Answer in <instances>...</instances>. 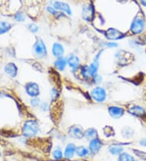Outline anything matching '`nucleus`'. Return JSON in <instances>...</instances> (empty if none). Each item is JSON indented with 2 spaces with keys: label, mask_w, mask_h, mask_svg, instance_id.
Here are the masks:
<instances>
[{
  "label": "nucleus",
  "mask_w": 146,
  "mask_h": 161,
  "mask_svg": "<svg viewBox=\"0 0 146 161\" xmlns=\"http://www.w3.org/2000/svg\"><path fill=\"white\" fill-rule=\"evenodd\" d=\"M53 157L55 158V159H61L62 158V152L61 149L57 148L55 151H53Z\"/></svg>",
  "instance_id": "24"
},
{
  "label": "nucleus",
  "mask_w": 146,
  "mask_h": 161,
  "mask_svg": "<svg viewBox=\"0 0 146 161\" xmlns=\"http://www.w3.org/2000/svg\"><path fill=\"white\" fill-rule=\"evenodd\" d=\"M15 20H16V21L23 22L25 20V16H24V15L23 14V12H19L16 14V16H15Z\"/></svg>",
  "instance_id": "26"
},
{
  "label": "nucleus",
  "mask_w": 146,
  "mask_h": 161,
  "mask_svg": "<svg viewBox=\"0 0 146 161\" xmlns=\"http://www.w3.org/2000/svg\"><path fill=\"white\" fill-rule=\"evenodd\" d=\"M68 135L75 139H81L84 137V132L80 125H72L68 129Z\"/></svg>",
  "instance_id": "5"
},
{
  "label": "nucleus",
  "mask_w": 146,
  "mask_h": 161,
  "mask_svg": "<svg viewBox=\"0 0 146 161\" xmlns=\"http://www.w3.org/2000/svg\"><path fill=\"white\" fill-rule=\"evenodd\" d=\"M105 36L110 40H118L123 37V34L115 29H110L105 33Z\"/></svg>",
  "instance_id": "14"
},
{
  "label": "nucleus",
  "mask_w": 146,
  "mask_h": 161,
  "mask_svg": "<svg viewBox=\"0 0 146 161\" xmlns=\"http://www.w3.org/2000/svg\"><path fill=\"white\" fill-rule=\"evenodd\" d=\"M140 144L144 146V147H146V139H142L141 141H140Z\"/></svg>",
  "instance_id": "32"
},
{
  "label": "nucleus",
  "mask_w": 146,
  "mask_h": 161,
  "mask_svg": "<svg viewBox=\"0 0 146 161\" xmlns=\"http://www.w3.org/2000/svg\"><path fill=\"white\" fill-rule=\"evenodd\" d=\"M108 112L113 119H119L124 114V109L118 106H111L108 108Z\"/></svg>",
  "instance_id": "8"
},
{
  "label": "nucleus",
  "mask_w": 146,
  "mask_h": 161,
  "mask_svg": "<svg viewBox=\"0 0 146 161\" xmlns=\"http://www.w3.org/2000/svg\"><path fill=\"white\" fill-rule=\"evenodd\" d=\"M106 46L110 48H114V47H116L118 46V44L115 43V42H110L106 44Z\"/></svg>",
  "instance_id": "31"
},
{
  "label": "nucleus",
  "mask_w": 146,
  "mask_h": 161,
  "mask_svg": "<svg viewBox=\"0 0 146 161\" xmlns=\"http://www.w3.org/2000/svg\"><path fill=\"white\" fill-rule=\"evenodd\" d=\"M122 134H123V135L124 138H131V137L133 135V131L132 130V129H131V128L126 127L123 130V131H122Z\"/></svg>",
  "instance_id": "23"
},
{
  "label": "nucleus",
  "mask_w": 146,
  "mask_h": 161,
  "mask_svg": "<svg viewBox=\"0 0 146 161\" xmlns=\"http://www.w3.org/2000/svg\"><path fill=\"white\" fill-rule=\"evenodd\" d=\"M34 55L38 58H42L47 55V50L44 42L41 40H37L33 46Z\"/></svg>",
  "instance_id": "4"
},
{
  "label": "nucleus",
  "mask_w": 146,
  "mask_h": 161,
  "mask_svg": "<svg viewBox=\"0 0 146 161\" xmlns=\"http://www.w3.org/2000/svg\"><path fill=\"white\" fill-rule=\"evenodd\" d=\"M12 28V25L6 21H0V34H3L9 31Z\"/></svg>",
  "instance_id": "19"
},
{
  "label": "nucleus",
  "mask_w": 146,
  "mask_h": 161,
  "mask_svg": "<svg viewBox=\"0 0 146 161\" xmlns=\"http://www.w3.org/2000/svg\"><path fill=\"white\" fill-rule=\"evenodd\" d=\"M76 147L73 143L68 144L65 148L64 151V156L67 159H71L74 156L75 153H76Z\"/></svg>",
  "instance_id": "15"
},
{
  "label": "nucleus",
  "mask_w": 146,
  "mask_h": 161,
  "mask_svg": "<svg viewBox=\"0 0 146 161\" xmlns=\"http://www.w3.org/2000/svg\"><path fill=\"white\" fill-rule=\"evenodd\" d=\"M140 3L142 4L143 6L146 7V0H140Z\"/></svg>",
  "instance_id": "33"
},
{
  "label": "nucleus",
  "mask_w": 146,
  "mask_h": 161,
  "mask_svg": "<svg viewBox=\"0 0 146 161\" xmlns=\"http://www.w3.org/2000/svg\"><path fill=\"white\" fill-rule=\"evenodd\" d=\"M5 72L11 77H16L17 74V68L14 64L9 63L5 66Z\"/></svg>",
  "instance_id": "16"
},
{
  "label": "nucleus",
  "mask_w": 146,
  "mask_h": 161,
  "mask_svg": "<svg viewBox=\"0 0 146 161\" xmlns=\"http://www.w3.org/2000/svg\"><path fill=\"white\" fill-rule=\"evenodd\" d=\"M49 109H50V107H49L48 103H44L41 105V110L42 112H47Z\"/></svg>",
  "instance_id": "29"
},
{
  "label": "nucleus",
  "mask_w": 146,
  "mask_h": 161,
  "mask_svg": "<svg viewBox=\"0 0 146 161\" xmlns=\"http://www.w3.org/2000/svg\"><path fill=\"white\" fill-rule=\"evenodd\" d=\"M25 90L29 96L36 98L40 94V87L35 82H29L25 86Z\"/></svg>",
  "instance_id": "7"
},
{
  "label": "nucleus",
  "mask_w": 146,
  "mask_h": 161,
  "mask_svg": "<svg viewBox=\"0 0 146 161\" xmlns=\"http://www.w3.org/2000/svg\"><path fill=\"white\" fill-rule=\"evenodd\" d=\"M28 28H29V30H30L32 33H37V32L38 31V27L35 24H29Z\"/></svg>",
  "instance_id": "28"
},
{
  "label": "nucleus",
  "mask_w": 146,
  "mask_h": 161,
  "mask_svg": "<svg viewBox=\"0 0 146 161\" xmlns=\"http://www.w3.org/2000/svg\"><path fill=\"white\" fill-rule=\"evenodd\" d=\"M144 26H145V24L142 18L140 16H136L132 23L131 31L134 34H139L144 30Z\"/></svg>",
  "instance_id": "3"
},
{
  "label": "nucleus",
  "mask_w": 146,
  "mask_h": 161,
  "mask_svg": "<svg viewBox=\"0 0 146 161\" xmlns=\"http://www.w3.org/2000/svg\"><path fill=\"white\" fill-rule=\"evenodd\" d=\"M58 91H57V89L52 88L51 91V98L52 99V101H56L58 98Z\"/></svg>",
  "instance_id": "25"
},
{
  "label": "nucleus",
  "mask_w": 146,
  "mask_h": 161,
  "mask_svg": "<svg viewBox=\"0 0 146 161\" xmlns=\"http://www.w3.org/2000/svg\"><path fill=\"white\" fill-rule=\"evenodd\" d=\"M52 6L57 11H62V12H64L68 15H72V11H71L70 7L66 3L55 1V2H52Z\"/></svg>",
  "instance_id": "10"
},
{
  "label": "nucleus",
  "mask_w": 146,
  "mask_h": 161,
  "mask_svg": "<svg viewBox=\"0 0 146 161\" xmlns=\"http://www.w3.org/2000/svg\"><path fill=\"white\" fill-rule=\"evenodd\" d=\"M67 64H68V61H67L66 59H64V58L62 57L58 58V59H57L55 62V67L59 71L64 70Z\"/></svg>",
  "instance_id": "17"
},
{
  "label": "nucleus",
  "mask_w": 146,
  "mask_h": 161,
  "mask_svg": "<svg viewBox=\"0 0 146 161\" xmlns=\"http://www.w3.org/2000/svg\"><path fill=\"white\" fill-rule=\"evenodd\" d=\"M97 135V130L94 129V128H90V129H88L86 131H84V138H85L86 139L92 140L95 138Z\"/></svg>",
  "instance_id": "18"
},
{
  "label": "nucleus",
  "mask_w": 146,
  "mask_h": 161,
  "mask_svg": "<svg viewBox=\"0 0 146 161\" xmlns=\"http://www.w3.org/2000/svg\"><path fill=\"white\" fill-rule=\"evenodd\" d=\"M109 151L112 155H120L121 153H123V147L119 145H113L109 148Z\"/></svg>",
  "instance_id": "20"
},
{
  "label": "nucleus",
  "mask_w": 146,
  "mask_h": 161,
  "mask_svg": "<svg viewBox=\"0 0 146 161\" xmlns=\"http://www.w3.org/2000/svg\"><path fill=\"white\" fill-rule=\"evenodd\" d=\"M93 100L97 103H102L106 98V91L104 88L101 86H96L92 90L90 93Z\"/></svg>",
  "instance_id": "2"
},
{
  "label": "nucleus",
  "mask_w": 146,
  "mask_h": 161,
  "mask_svg": "<svg viewBox=\"0 0 146 161\" xmlns=\"http://www.w3.org/2000/svg\"><path fill=\"white\" fill-rule=\"evenodd\" d=\"M67 61H68V66H69L72 70H76V69H78L79 67H80V59L78 58V56L74 55V54H72L71 55H69L68 59H67Z\"/></svg>",
  "instance_id": "11"
},
{
  "label": "nucleus",
  "mask_w": 146,
  "mask_h": 161,
  "mask_svg": "<svg viewBox=\"0 0 146 161\" xmlns=\"http://www.w3.org/2000/svg\"><path fill=\"white\" fill-rule=\"evenodd\" d=\"M129 112H130L132 115H134L136 116H140V117H143L146 115L145 111L143 108H141L140 106L138 105H134V106H132L127 109Z\"/></svg>",
  "instance_id": "13"
},
{
  "label": "nucleus",
  "mask_w": 146,
  "mask_h": 161,
  "mask_svg": "<svg viewBox=\"0 0 146 161\" xmlns=\"http://www.w3.org/2000/svg\"><path fill=\"white\" fill-rule=\"evenodd\" d=\"M64 47H63L62 44L58 43V42L54 43L52 47V54L55 57H56L57 59L62 58L63 55H64Z\"/></svg>",
  "instance_id": "12"
},
{
  "label": "nucleus",
  "mask_w": 146,
  "mask_h": 161,
  "mask_svg": "<svg viewBox=\"0 0 146 161\" xmlns=\"http://www.w3.org/2000/svg\"><path fill=\"white\" fill-rule=\"evenodd\" d=\"M94 9L91 3L84 4L82 8V17L86 21H91L94 19Z\"/></svg>",
  "instance_id": "6"
},
{
  "label": "nucleus",
  "mask_w": 146,
  "mask_h": 161,
  "mask_svg": "<svg viewBox=\"0 0 146 161\" xmlns=\"http://www.w3.org/2000/svg\"><path fill=\"white\" fill-rule=\"evenodd\" d=\"M39 131V125L36 120H29L24 123L23 127V134L26 137H33Z\"/></svg>",
  "instance_id": "1"
},
{
  "label": "nucleus",
  "mask_w": 146,
  "mask_h": 161,
  "mask_svg": "<svg viewBox=\"0 0 146 161\" xmlns=\"http://www.w3.org/2000/svg\"><path fill=\"white\" fill-rule=\"evenodd\" d=\"M102 147V142L98 138H95L94 139L90 140L89 145V149L92 154H96L101 150Z\"/></svg>",
  "instance_id": "9"
},
{
  "label": "nucleus",
  "mask_w": 146,
  "mask_h": 161,
  "mask_svg": "<svg viewBox=\"0 0 146 161\" xmlns=\"http://www.w3.org/2000/svg\"><path fill=\"white\" fill-rule=\"evenodd\" d=\"M31 104L33 107L39 106V104H40V99L37 98H33V99H32L31 100Z\"/></svg>",
  "instance_id": "30"
},
{
  "label": "nucleus",
  "mask_w": 146,
  "mask_h": 161,
  "mask_svg": "<svg viewBox=\"0 0 146 161\" xmlns=\"http://www.w3.org/2000/svg\"><path fill=\"white\" fill-rule=\"evenodd\" d=\"M134 152L136 153V155H137L138 157L140 158V159H146V153H145V152L137 151V150H134Z\"/></svg>",
  "instance_id": "27"
},
{
  "label": "nucleus",
  "mask_w": 146,
  "mask_h": 161,
  "mask_svg": "<svg viewBox=\"0 0 146 161\" xmlns=\"http://www.w3.org/2000/svg\"><path fill=\"white\" fill-rule=\"evenodd\" d=\"M76 153L78 156L80 157H85L86 155L89 154V151H88L87 148H85L83 146H80V147H76Z\"/></svg>",
  "instance_id": "21"
},
{
  "label": "nucleus",
  "mask_w": 146,
  "mask_h": 161,
  "mask_svg": "<svg viewBox=\"0 0 146 161\" xmlns=\"http://www.w3.org/2000/svg\"><path fill=\"white\" fill-rule=\"evenodd\" d=\"M119 161H136L134 157L132 155H131L130 154L126 153V152H123L119 155Z\"/></svg>",
  "instance_id": "22"
}]
</instances>
